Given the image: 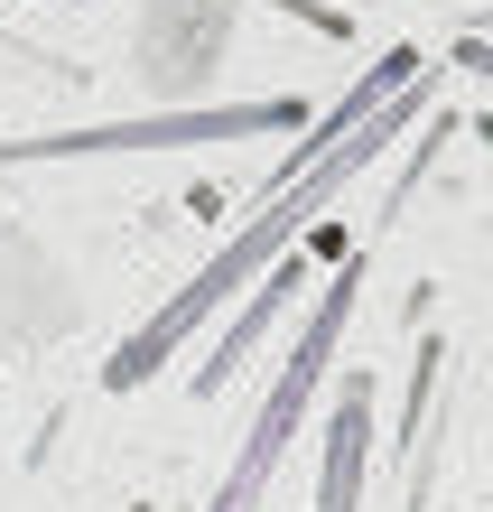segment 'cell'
Returning <instances> with one entry per match:
<instances>
[{
  "mask_svg": "<svg viewBox=\"0 0 493 512\" xmlns=\"http://www.w3.org/2000/svg\"><path fill=\"white\" fill-rule=\"evenodd\" d=\"M428 103H438V75H419L410 94H391V103L373 112V122H363V131H354L345 149H326V159L307 168L298 187L261 196V205H252V224H242L233 243H214V261H205L196 280H187V289H177L159 317L140 326V336H121V354L103 364V382H112V391H140V382H159V373L177 364V345H187L196 326H205L214 308H224V298H242L252 280H270V270H280V252L298 243L307 224H317V205H335V196H345V187H354V177L382 159V149H391L400 131H419V122H428Z\"/></svg>",
  "mask_w": 493,
  "mask_h": 512,
  "instance_id": "6da1fadb",
  "label": "cell"
},
{
  "mask_svg": "<svg viewBox=\"0 0 493 512\" xmlns=\"http://www.w3.org/2000/svg\"><path fill=\"white\" fill-rule=\"evenodd\" d=\"M363 280H373V252H345V270L317 289V308H307L289 364H280V382H270V401H261V419H252V438H242V457L224 466V485H214V512H261L270 475H280L298 419H307V401H317V382H326V364H335V345H345V326H354Z\"/></svg>",
  "mask_w": 493,
  "mask_h": 512,
  "instance_id": "7a4b0ae2",
  "label": "cell"
},
{
  "mask_svg": "<svg viewBox=\"0 0 493 512\" xmlns=\"http://www.w3.org/2000/svg\"><path fill=\"white\" fill-rule=\"evenodd\" d=\"M270 131H307V94H261V103H159L131 122H75V131H38V140H0V159L19 168H56V159H131V149H205V140H270Z\"/></svg>",
  "mask_w": 493,
  "mask_h": 512,
  "instance_id": "3957f363",
  "label": "cell"
},
{
  "mask_svg": "<svg viewBox=\"0 0 493 512\" xmlns=\"http://www.w3.org/2000/svg\"><path fill=\"white\" fill-rule=\"evenodd\" d=\"M363 466H373V382H345L326 410V457H317V512H363Z\"/></svg>",
  "mask_w": 493,
  "mask_h": 512,
  "instance_id": "277c9868",
  "label": "cell"
},
{
  "mask_svg": "<svg viewBox=\"0 0 493 512\" xmlns=\"http://www.w3.org/2000/svg\"><path fill=\"white\" fill-rule=\"evenodd\" d=\"M298 289H307V280H298V261H280V270H270V280L252 289V308H242V317L224 326V336L205 345V364H196V401H214V391H224V382L242 373V354H252V345L270 336V326H280V317L298 308Z\"/></svg>",
  "mask_w": 493,
  "mask_h": 512,
  "instance_id": "5b68a950",
  "label": "cell"
},
{
  "mask_svg": "<svg viewBox=\"0 0 493 512\" xmlns=\"http://www.w3.org/2000/svg\"><path fill=\"white\" fill-rule=\"evenodd\" d=\"M280 19H298V28H317V38H354V19L335 10V0H270Z\"/></svg>",
  "mask_w": 493,
  "mask_h": 512,
  "instance_id": "8992f818",
  "label": "cell"
},
{
  "mask_svg": "<svg viewBox=\"0 0 493 512\" xmlns=\"http://www.w3.org/2000/svg\"><path fill=\"white\" fill-rule=\"evenodd\" d=\"M456 66H475V75H493V38H475V28H466V38H456Z\"/></svg>",
  "mask_w": 493,
  "mask_h": 512,
  "instance_id": "52a82bcc",
  "label": "cell"
}]
</instances>
